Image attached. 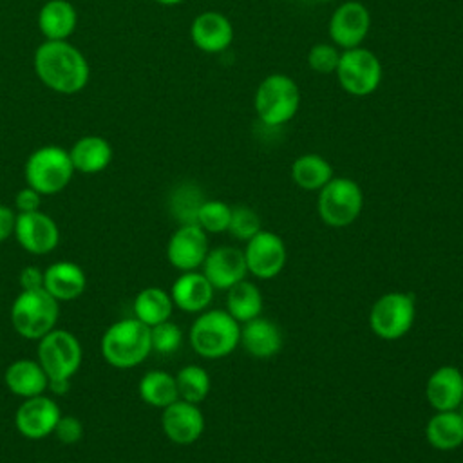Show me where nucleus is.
Instances as JSON below:
<instances>
[{
    "label": "nucleus",
    "mask_w": 463,
    "mask_h": 463,
    "mask_svg": "<svg viewBox=\"0 0 463 463\" xmlns=\"http://www.w3.org/2000/svg\"><path fill=\"white\" fill-rule=\"evenodd\" d=\"M38 80L58 94H76L89 83L90 69L83 52L67 40H45L34 51Z\"/></svg>",
    "instance_id": "nucleus-1"
},
{
    "label": "nucleus",
    "mask_w": 463,
    "mask_h": 463,
    "mask_svg": "<svg viewBox=\"0 0 463 463\" xmlns=\"http://www.w3.org/2000/svg\"><path fill=\"white\" fill-rule=\"evenodd\" d=\"M36 360L49 378V389L65 394L81 365V344L71 331L54 327L38 340Z\"/></svg>",
    "instance_id": "nucleus-2"
},
{
    "label": "nucleus",
    "mask_w": 463,
    "mask_h": 463,
    "mask_svg": "<svg viewBox=\"0 0 463 463\" xmlns=\"http://www.w3.org/2000/svg\"><path fill=\"white\" fill-rule=\"evenodd\" d=\"M105 362L116 369L139 365L152 353L150 327L136 317L112 322L99 342Z\"/></svg>",
    "instance_id": "nucleus-3"
},
{
    "label": "nucleus",
    "mask_w": 463,
    "mask_h": 463,
    "mask_svg": "<svg viewBox=\"0 0 463 463\" xmlns=\"http://www.w3.org/2000/svg\"><path fill=\"white\" fill-rule=\"evenodd\" d=\"M241 338V324L226 309H204L190 326L188 340L192 349L208 360L232 354Z\"/></svg>",
    "instance_id": "nucleus-4"
},
{
    "label": "nucleus",
    "mask_w": 463,
    "mask_h": 463,
    "mask_svg": "<svg viewBox=\"0 0 463 463\" xmlns=\"http://www.w3.org/2000/svg\"><path fill=\"white\" fill-rule=\"evenodd\" d=\"M253 107L266 127H282L298 112L300 89L291 76L271 72L257 85Z\"/></svg>",
    "instance_id": "nucleus-5"
},
{
    "label": "nucleus",
    "mask_w": 463,
    "mask_h": 463,
    "mask_svg": "<svg viewBox=\"0 0 463 463\" xmlns=\"http://www.w3.org/2000/svg\"><path fill=\"white\" fill-rule=\"evenodd\" d=\"M60 318V302L43 288L20 291L11 304V326L27 340H40L52 331Z\"/></svg>",
    "instance_id": "nucleus-6"
},
{
    "label": "nucleus",
    "mask_w": 463,
    "mask_h": 463,
    "mask_svg": "<svg viewBox=\"0 0 463 463\" xmlns=\"http://www.w3.org/2000/svg\"><path fill=\"white\" fill-rule=\"evenodd\" d=\"M74 175V166L69 157V150L58 145H45L31 152L24 166V177L27 186L34 188L42 195H54L61 192Z\"/></svg>",
    "instance_id": "nucleus-7"
},
{
    "label": "nucleus",
    "mask_w": 463,
    "mask_h": 463,
    "mask_svg": "<svg viewBox=\"0 0 463 463\" xmlns=\"http://www.w3.org/2000/svg\"><path fill=\"white\" fill-rule=\"evenodd\" d=\"M364 208V192L351 177H333L318 190L317 212L329 228H347L353 224Z\"/></svg>",
    "instance_id": "nucleus-8"
},
{
    "label": "nucleus",
    "mask_w": 463,
    "mask_h": 463,
    "mask_svg": "<svg viewBox=\"0 0 463 463\" xmlns=\"http://www.w3.org/2000/svg\"><path fill=\"white\" fill-rule=\"evenodd\" d=\"M416 318V300L407 291H389L378 297L369 311V327L382 340L405 336Z\"/></svg>",
    "instance_id": "nucleus-9"
},
{
    "label": "nucleus",
    "mask_w": 463,
    "mask_h": 463,
    "mask_svg": "<svg viewBox=\"0 0 463 463\" xmlns=\"http://www.w3.org/2000/svg\"><path fill=\"white\" fill-rule=\"evenodd\" d=\"M340 87L356 98H364L373 94L383 76L380 58L365 49V47H353L340 52V61L335 71Z\"/></svg>",
    "instance_id": "nucleus-10"
},
{
    "label": "nucleus",
    "mask_w": 463,
    "mask_h": 463,
    "mask_svg": "<svg viewBox=\"0 0 463 463\" xmlns=\"http://www.w3.org/2000/svg\"><path fill=\"white\" fill-rule=\"evenodd\" d=\"M242 251L248 273L260 280L275 279L284 269L288 259V250L282 237L266 230L253 235Z\"/></svg>",
    "instance_id": "nucleus-11"
},
{
    "label": "nucleus",
    "mask_w": 463,
    "mask_h": 463,
    "mask_svg": "<svg viewBox=\"0 0 463 463\" xmlns=\"http://www.w3.org/2000/svg\"><path fill=\"white\" fill-rule=\"evenodd\" d=\"M371 29V13L358 0L342 2L329 18V38L340 51L360 47Z\"/></svg>",
    "instance_id": "nucleus-12"
},
{
    "label": "nucleus",
    "mask_w": 463,
    "mask_h": 463,
    "mask_svg": "<svg viewBox=\"0 0 463 463\" xmlns=\"http://www.w3.org/2000/svg\"><path fill=\"white\" fill-rule=\"evenodd\" d=\"M208 251V233L199 224H179L166 242V259L181 273L199 269Z\"/></svg>",
    "instance_id": "nucleus-13"
},
{
    "label": "nucleus",
    "mask_w": 463,
    "mask_h": 463,
    "mask_svg": "<svg viewBox=\"0 0 463 463\" xmlns=\"http://www.w3.org/2000/svg\"><path fill=\"white\" fill-rule=\"evenodd\" d=\"M61 416L60 405L45 396H31L24 398L14 412V427L16 430L29 439H42L54 432V427Z\"/></svg>",
    "instance_id": "nucleus-14"
},
{
    "label": "nucleus",
    "mask_w": 463,
    "mask_h": 463,
    "mask_svg": "<svg viewBox=\"0 0 463 463\" xmlns=\"http://www.w3.org/2000/svg\"><path fill=\"white\" fill-rule=\"evenodd\" d=\"M161 411V429L172 443L186 447L203 436L204 416L197 403L179 398Z\"/></svg>",
    "instance_id": "nucleus-15"
},
{
    "label": "nucleus",
    "mask_w": 463,
    "mask_h": 463,
    "mask_svg": "<svg viewBox=\"0 0 463 463\" xmlns=\"http://www.w3.org/2000/svg\"><path fill=\"white\" fill-rule=\"evenodd\" d=\"M14 239L33 255H47L60 242V230L56 221L42 210L31 213H16Z\"/></svg>",
    "instance_id": "nucleus-16"
},
{
    "label": "nucleus",
    "mask_w": 463,
    "mask_h": 463,
    "mask_svg": "<svg viewBox=\"0 0 463 463\" xmlns=\"http://www.w3.org/2000/svg\"><path fill=\"white\" fill-rule=\"evenodd\" d=\"M201 271L213 289H228L248 275L244 251L235 246H217L206 253Z\"/></svg>",
    "instance_id": "nucleus-17"
},
{
    "label": "nucleus",
    "mask_w": 463,
    "mask_h": 463,
    "mask_svg": "<svg viewBox=\"0 0 463 463\" xmlns=\"http://www.w3.org/2000/svg\"><path fill=\"white\" fill-rule=\"evenodd\" d=\"M190 38L199 51L217 54L232 45L233 25L230 18L219 11H203L192 20Z\"/></svg>",
    "instance_id": "nucleus-18"
},
{
    "label": "nucleus",
    "mask_w": 463,
    "mask_h": 463,
    "mask_svg": "<svg viewBox=\"0 0 463 463\" xmlns=\"http://www.w3.org/2000/svg\"><path fill=\"white\" fill-rule=\"evenodd\" d=\"M425 398L434 411H458L463 402V373L456 365H441L425 383Z\"/></svg>",
    "instance_id": "nucleus-19"
},
{
    "label": "nucleus",
    "mask_w": 463,
    "mask_h": 463,
    "mask_svg": "<svg viewBox=\"0 0 463 463\" xmlns=\"http://www.w3.org/2000/svg\"><path fill=\"white\" fill-rule=\"evenodd\" d=\"M213 286L208 282L203 271H183L170 288V297L174 307H179L184 313H195L208 309L213 298Z\"/></svg>",
    "instance_id": "nucleus-20"
},
{
    "label": "nucleus",
    "mask_w": 463,
    "mask_h": 463,
    "mask_svg": "<svg viewBox=\"0 0 463 463\" xmlns=\"http://www.w3.org/2000/svg\"><path fill=\"white\" fill-rule=\"evenodd\" d=\"M43 289L58 302H71L87 289V275L76 262L58 260L43 269Z\"/></svg>",
    "instance_id": "nucleus-21"
},
{
    "label": "nucleus",
    "mask_w": 463,
    "mask_h": 463,
    "mask_svg": "<svg viewBox=\"0 0 463 463\" xmlns=\"http://www.w3.org/2000/svg\"><path fill=\"white\" fill-rule=\"evenodd\" d=\"M239 344L250 356L266 360L282 349V333L273 320L257 317L241 324Z\"/></svg>",
    "instance_id": "nucleus-22"
},
{
    "label": "nucleus",
    "mask_w": 463,
    "mask_h": 463,
    "mask_svg": "<svg viewBox=\"0 0 463 463\" xmlns=\"http://www.w3.org/2000/svg\"><path fill=\"white\" fill-rule=\"evenodd\" d=\"M4 382L5 387L20 396V398H31L38 394H45L49 389V378L38 360L20 358L7 365L4 371Z\"/></svg>",
    "instance_id": "nucleus-23"
},
{
    "label": "nucleus",
    "mask_w": 463,
    "mask_h": 463,
    "mask_svg": "<svg viewBox=\"0 0 463 463\" xmlns=\"http://www.w3.org/2000/svg\"><path fill=\"white\" fill-rule=\"evenodd\" d=\"M112 146L101 136H83L69 148V157L74 172L80 174H99L112 161Z\"/></svg>",
    "instance_id": "nucleus-24"
},
{
    "label": "nucleus",
    "mask_w": 463,
    "mask_h": 463,
    "mask_svg": "<svg viewBox=\"0 0 463 463\" xmlns=\"http://www.w3.org/2000/svg\"><path fill=\"white\" fill-rule=\"evenodd\" d=\"M76 25L78 13L69 0H47L38 11V29L45 40H69Z\"/></svg>",
    "instance_id": "nucleus-25"
},
{
    "label": "nucleus",
    "mask_w": 463,
    "mask_h": 463,
    "mask_svg": "<svg viewBox=\"0 0 463 463\" xmlns=\"http://www.w3.org/2000/svg\"><path fill=\"white\" fill-rule=\"evenodd\" d=\"M427 443L436 450H454L463 445V416L459 411H436L425 425Z\"/></svg>",
    "instance_id": "nucleus-26"
},
{
    "label": "nucleus",
    "mask_w": 463,
    "mask_h": 463,
    "mask_svg": "<svg viewBox=\"0 0 463 463\" xmlns=\"http://www.w3.org/2000/svg\"><path fill=\"white\" fill-rule=\"evenodd\" d=\"M289 175H291V181L306 192H318L324 184H327L335 177L331 163L324 156L315 152L298 156L291 163Z\"/></svg>",
    "instance_id": "nucleus-27"
},
{
    "label": "nucleus",
    "mask_w": 463,
    "mask_h": 463,
    "mask_svg": "<svg viewBox=\"0 0 463 463\" xmlns=\"http://www.w3.org/2000/svg\"><path fill=\"white\" fill-rule=\"evenodd\" d=\"M132 309H134V317L139 322L152 327L156 324L170 320L174 311V302L168 291L157 286H148L134 297Z\"/></svg>",
    "instance_id": "nucleus-28"
},
{
    "label": "nucleus",
    "mask_w": 463,
    "mask_h": 463,
    "mask_svg": "<svg viewBox=\"0 0 463 463\" xmlns=\"http://www.w3.org/2000/svg\"><path fill=\"white\" fill-rule=\"evenodd\" d=\"M264 307L262 293L257 284L246 279L226 289V311L239 322L244 324L251 318L260 317Z\"/></svg>",
    "instance_id": "nucleus-29"
},
{
    "label": "nucleus",
    "mask_w": 463,
    "mask_h": 463,
    "mask_svg": "<svg viewBox=\"0 0 463 463\" xmlns=\"http://www.w3.org/2000/svg\"><path fill=\"white\" fill-rule=\"evenodd\" d=\"M137 392L146 405L157 409H165L166 405L179 400L175 376L159 369L148 371L139 378Z\"/></svg>",
    "instance_id": "nucleus-30"
},
{
    "label": "nucleus",
    "mask_w": 463,
    "mask_h": 463,
    "mask_svg": "<svg viewBox=\"0 0 463 463\" xmlns=\"http://www.w3.org/2000/svg\"><path fill=\"white\" fill-rule=\"evenodd\" d=\"M204 201L197 184L183 183L170 195V212L179 224H197V213Z\"/></svg>",
    "instance_id": "nucleus-31"
},
{
    "label": "nucleus",
    "mask_w": 463,
    "mask_h": 463,
    "mask_svg": "<svg viewBox=\"0 0 463 463\" xmlns=\"http://www.w3.org/2000/svg\"><path fill=\"white\" fill-rule=\"evenodd\" d=\"M175 383H177L179 398L197 405L208 396L212 387V380L206 369L195 364H188L181 367L175 374Z\"/></svg>",
    "instance_id": "nucleus-32"
},
{
    "label": "nucleus",
    "mask_w": 463,
    "mask_h": 463,
    "mask_svg": "<svg viewBox=\"0 0 463 463\" xmlns=\"http://www.w3.org/2000/svg\"><path fill=\"white\" fill-rule=\"evenodd\" d=\"M232 217V206L221 199H206L197 213V224L206 233L228 232Z\"/></svg>",
    "instance_id": "nucleus-33"
},
{
    "label": "nucleus",
    "mask_w": 463,
    "mask_h": 463,
    "mask_svg": "<svg viewBox=\"0 0 463 463\" xmlns=\"http://www.w3.org/2000/svg\"><path fill=\"white\" fill-rule=\"evenodd\" d=\"M260 217L259 213L246 204H237L232 206V217H230V224H228V233L232 237H235L237 241L248 242L253 235H257L262 228H260Z\"/></svg>",
    "instance_id": "nucleus-34"
},
{
    "label": "nucleus",
    "mask_w": 463,
    "mask_h": 463,
    "mask_svg": "<svg viewBox=\"0 0 463 463\" xmlns=\"http://www.w3.org/2000/svg\"><path fill=\"white\" fill-rule=\"evenodd\" d=\"M150 342L152 351L159 354H172L183 344V331L175 322L165 320L150 327Z\"/></svg>",
    "instance_id": "nucleus-35"
},
{
    "label": "nucleus",
    "mask_w": 463,
    "mask_h": 463,
    "mask_svg": "<svg viewBox=\"0 0 463 463\" xmlns=\"http://www.w3.org/2000/svg\"><path fill=\"white\" fill-rule=\"evenodd\" d=\"M340 49L335 43L318 42L307 52V65L317 74H335L340 61Z\"/></svg>",
    "instance_id": "nucleus-36"
},
{
    "label": "nucleus",
    "mask_w": 463,
    "mask_h": 463,
    "mask_svg": "<svg viewBox=\"0 0 463 463\" xmlns=\"http://www.w3.org/2000/svg\"><path fill=\"white\" fill-rule=\"evenodd\" d=\"M52 434L63 445H76L83 438V423L76 416H63L61 414Z\"/></svg>",
    "instance_id": "nucleus-37"
},
{
    "label": "nucleus",
    "mask_w": 463,
    "mask_h": 463,
    "mask_svg": "<svg viewBox=\"0 0 463 463\" xmlns=\"http://www.w3.org/2000/svg\"><path fill=\"white\" fill-rule=\"evenodd\" d=\"M42 194L36 192L31 186H25L22 190H18V194L14 195V208L16 213H31V212H38L42 206Z\"/></svg>",
    "instance_id": "nucleus-38"
},
{
    "label": "nucleus",
    "mask_w": 463,
    "mask_h": 463,
    "mask_svg": "<svg viewBox=\"0 0 463 463\" xmlns=\"http://www.w3.org/2000/svg\"><path fill=\"white\" fill-rule=\"evenodd\" d=\"M18 282L24 291L42 289L43 288V269H40L38 266H25V268H22V271L18 275Z\"/></svg>",
    "instance_id": "nucleus-39"
},
{
    "label": "nucleus",
    "mask_w": 463,
    "mask_h": 463,
    "mask_svg": "<svg viewBox=\"0 0 463 463\" xmlns=\"http://www.w3.org/2000/svg\"><path fill=\"white\" fill-rule=\"evenodd\" d=\"M14 224L16 212L7 204H0V242H5L11 235H14Z\"/></svg>",
    "instance_id": "nucleus-40"
},
{
    "label": "nucleus",
    "mask_w": 463,
    "mask_h": 463,
    "mask_svg": "<svg viewBox=\"0 0 463 463\" xmlns=\"http://www.w3.org/2000/svg\"><path fill=\"white\" fill-rule=\"evenodd\" d=\"M154 2H157V4H161V5H179V4H183L184 0H154Z\"/></svg>",
    "instance_id": "nucleus-41"
},
{
    "label": "nucleus",
    "mask_w": 463,
    "mask_h": 463,
    "mask_svg": "<svg viewBox=\"0 0 463 463\" xmlns=\"http://www.w3.org/2000/svg\"><path fill=\"white\" fill-rule=\"evenodd\" d=\"M458 411H459V414L463 416V402H461V405H459V409H458Z\"/></svg>",
    "instance_id": "nucleus-42"
},
{
    "label": "nucleus",
    "mask_w": 463,
    "mask_h": 463,
    "mask_svg": "<svg viewBox=\"0 0 463 463\" xmlns=\"http://www.w3.org/2000/svg\"><path fill=\"white\" fill-rule=\"evenodd\" d=\"M315 2H331V0H315Z\"/></svg>",
    "instance_id": "nucleus-43"
}]
</instances>
